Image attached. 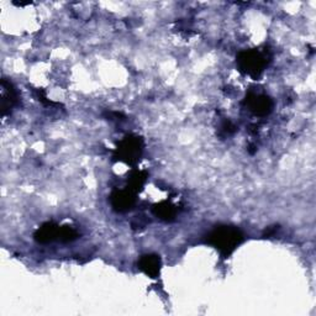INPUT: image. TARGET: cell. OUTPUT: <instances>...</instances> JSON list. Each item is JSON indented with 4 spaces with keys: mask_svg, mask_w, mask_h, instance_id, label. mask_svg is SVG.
I'll return each mask as SVG.
<instances>
[{
    "mask_svg": "<svg viewBox=\"0 0 316 316\" xmlns=\"http://www.w3.org/2000/svg\"><path fill=\"white\" fill-rule=\"evenodd\" d=\"M237 232L230 231V230H221L216 234V241L221 248H229L231 246L236 245L237 242Z\"/></svg>",
    "mask_w": 316,
    "mask_h": 316,
    "instance_id": "cell-1",
    "label": "cell"
}]
</instances>
